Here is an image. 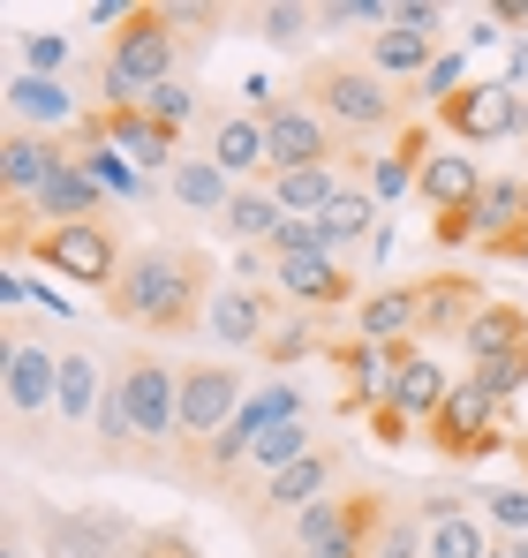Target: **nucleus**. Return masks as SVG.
<instances>
[{"instance_id": "0eeeda50", "label": "nucleus", "mask_w": 528, "mask_h": 558, "mask_svg": "<svg viewBox=\"0 0 528 558\" xmlns=\"http://www.w3.org/2000/svg\"><path fill=\"white\" fill-rule=\"evenodd\" d=\"M439 129L460 144V151H483V144H506L528 129V98L514 76H483V84H460V92L439 106Z\"/></svg>"}, {"instance_id": "58836bf2", "label": "nucleus", "mask_w": 528, "mask_h": 558, "mask_svg": "<svg viewBox=\"0 0 528 558\" xmlns=\"http://www.w3.org/2000/svg\"><path fill=\"white\" fill-rule=\"evenodd\" d=\"M61 69H69V38H61V31H38V38L23 46V76H53V84H61Z\"/></svg>"}, {"instance_id": "f257e3e1", "label": "nucleus", "mask_w": 528, "mask_h": 558, "mask_svg": "<svg viewBox=\"0 0 528 558\" xmlns=\"http://www.w3.org/2000/svg\"><path fill=\"white\" fill-rule=\"evenodd\" d=\"M212 294H219L212 257L196 242H136L106 287V317L152 332V340H181V332H204Z\"/></svg>"}, {"instance_id": "a211bd4d", "label": "nucleus", "mask_w": 528, "mask_h": 558, "mask_svg": "<svg viewBox=\"0 0 528 558\" xmlns=\"http://www.w3.org/2000/svg\"><path fill=\"white\" fill-rule=\"evenodd\" d=\"M272 325H279V294H272V287H242V279H227V287L212 294V310H204V340L250 348V355L264 348Z\"/></svg>"}, {"instance_id": "de8ad7c7", "label": "nucleus", "mask_w": 528, "mask_h": 558, "mask_svg": "<svg viewBox=\"0 0 528 558\" xmlns=\"http://www.w3.org/2000/svg\"><path fill=\"white\" fill-rule=\"evenodd\" d=\"M514 453H521V468H528V438H514Z\"/></svg>"}, {"instance_id": "412c9836", "label": "nucleus", "mask_w": 528, "mask_h": 558, "mask_svg": "<svg viewBox=\"0 0 528 558\" xmlns=\"http://www.w3.org/2000/svg\"><path fill=\"white\" fill-rule=\"evenodd\" d=\"M416 521H423L431 558H491V536H483L476 506L453 498V490H423V498H416Z\"/></svg>"}, {"instance_id": "c85d7f7f", "label": "nucleus", "mask_w": 528, "mask_h": 558, "mask_svg": "<svg viewBox=\"0 0 528 558\" xmlns=\"http://www.w3.org/2000/svg\"><path fill=\"white\" fill-rule=\"evenodd\" d=\"M317 227H325V250H333V257H355V250L377 234V196H370L362 182H348L325 211H317Z\"/></svg>"}, {"instance_id": "ddd939ff", "label": "nucleus", "mask_w": 528, "mask_h": 558, "mask_svg": "<svg viewBox=\"0 0 528 558\" xmlns=\"http://www.w3.org/2000/svg\"><path fill=\"white\" fill-rule=\"evenodd\" d=\"M257 121H264L272 174H302V167H333V159H348V144H340V136L325 129V113L302 106V98H272Z\"/></svg>"}, {"instance_id": "c03bdc74", "label": "nucleus", "mask_w": 528, "mask_h": 558, "mask_svg": "<svg viewBox=\"0 0 528 558\" xmlns=\"http://www.w3.org/2000/svg\"><path fill=\"white\" fill-rule=\"evenodd\" d=\"M370 430H377V438H385V446H400V438H416V423H400V415H393V408H377V415H370Z\"/></svg>"}, {"instance_id": "49530a36", "label": "nucleus", "mask_w": 528, "mask_h": 558, "mask_svg": "<svg viewBox=\"0 0 528 558\" xmlns=\"http://www.w3.org/2000/svg\"><path fill=\"white\" fill-rule=\"evenodd\" d=\"M506 558H528V536H521V544H506Z\"/></svg>"}, {"instance_id": "dca6fc26", "label": "nucleus", "mask_w": 528, "mask_h": 558, "mask_svg": "<svg viewBox=\"0 0 528 558\" xmlns=\"http://www.w3.org/2000/svg\"><path fill=\"white\" fill-rule=\"evenodd\" d=\"M204 159L227 174V182H264L272 174V151H264V121L257 113H235V106H212L204 113Z\"/></svg>"}, {"instance_id": "4be33fe9", "label": "nucleus", "mask_w": 528, "mask_h": 558, "mask_svg": "<svg viewBox=\"0 0 528 558\" xmlns=\"http://www.w3.org/2000/svg\"><path fill=\"white\" fill-rule=\"evenodd\" d=\"M8 129H38V136H76L84 129V113H76V98L61 92L53 76H8Z\"/></svg>"}, {"instance_id": "aec40b11", "label": "nucleus", "mask_w": 528, "mask_h": 558, "mask_svg": "<svg viewBox=\"0 0 528 558\" xmlns=\"http://www.w3.org/2000/svg\"><path fill=\"white\" fill-rule=\"evenodd\" d=\"M69 136H38V129H8L0 136V196L8 204H38V189L61 174Z\"/></svg>"}, {"instance_id": "79ce46f5", "label": "nucleus", "mask_w": 528, "mask_h": 558, "mask_svg": "<svg viewBox=\"0 0 528 558\" xmlns=\"http://www.w3.org/2000/svg\"><path fill=\"white\" fill-rule=\"evenodd\" d=\"M468 377H476L483 392H499V400H514V392L528 385V348H521V355H506V363H483V371H468Z\"/></svg>"}, {"instance_id": "2f4dec72", "label": "nucleus", "mask_w": 528, "mask_h": 558, "mask_svg": "<svg viewBox=\"0 0 528 558\" xmlns=\"http://www.w3.org/2000/svg\"><path fill=\"white\" fill-rule=\"evenodd\" d=\"M325 348H333V340H325V332H317V325H310V317H287V325H272V332H264V371H295V363H310V355H325Z\"/></svg>"}, {"instance_id": "2eb2a0df", "label": "nucleus", "mask_w": 528, "mask_h": 558, "mask_svg": "<svg viewBox=\"0 0 528 558\" xmlns=\"http://www.w3.org/2000/svg\"><path fill=\"white\" fill-rule=\"evenodd\" d=\"M468 242L483 257H528V174H491L468 204Z\"/></svg>"}, {"instance_id": "ea45409f", "label": "nucleus", "mask_w": 528, "mask_h": 558, "mask_svg": "<svg viewBox=\"0 0 528 558\" xmlns=\"http://www.w3.org/2000/svg\"><path fill=\"white\" fill-rule=\"evenodd\" d=\"M483 513H491V521H499V529L521 544V536H528V483H506V490H491V498H483Z\"/></svg>"}, {"instance_id": "1a4fd4ad", "label": "nucleus", "mask_w": 528, "mask_h": 558, "mask_svg": "<svg viewBox=\"0 0 528 558\" xmlns=\"http://www.w3.org/2000/svg\"><path fill=\"white\" fill-rule=\"evenodd\" d=\"M423 438L439 446L445 461H483V453L514 446V430H506V400H499V392H483L476 377H453V392H445L439 423H431Z\"/></svg>"}, {"instance_id": "37998d69", "label": "nucleus", "mask_w": 528, "mask_h": 558, "mask_svg": "<svg viewBox=\"0 0 528 558\" xmlns=\"http://www.w3.org/2000/svg\"><path fill=\"white\" fill-rule=\"evenodd\" d=\"M129 558H196V544L175 536V529H144V536L129 544Z\"/></svg>"}, {"instance_id": "a18cd8bd", "label": "nucleus", "mask_w": 528, "mask_h": 558, "mask_svg": "<svg viewBox=\"0 0 528 558\" xmlns=\"http://www.w3.org/2000/svg\"><path fill=\"white\" fill-rule=\"evenodd\" d=\"M491 15H499V23H528V0H499Z\"/></svg>"}, {"instance_id": "473e14b6", "label": "nucleus", "mask_w": 528, "mask_h": 558, "mask_svg": "<svg viewBox=\"0 0 528 558\" xmlns=\"http://www.w3.org/2000/svg\"><path fill=\"white\" fill-rule=\"evenodd\" d=\"M69 151L84 159V174H91L98 189H113V196H144V174H136L129 159H113L106 144H84V136H69Z\"/></svg>"}, {"instance_id": "5701e85b", "label": "nucleus", "mask_w": 528, "mask_h": 558, "mask_svg": "<svg viewBox=\"0 0 528 558\" xmlns=\"http://www.w3.org/2000/svg\"><path fill=\"white\" fill-rule=\"evenodd\" d=\"M483 182H491V174L476 167V151H460V144H453V151H431V159H423V174H416V196H423L439 219H460V211L483 196Z\"/></svg>"}, {"instance_id": "a19ab883", "label": "nucleus", "mask_w": 528, "mask_h": 558, "mask_svg": "<svg viewBox=\"0 0 528 558\" xmlns=\"http://www.w3.org/2000/svg\"><path fill=\"white\" fill-rule=\"evenodd\" d=\"M460 84H468V69H460V53H453V46H445L439 61H431V76H423V84H416V98H431V106H445V98L460 92Z\"/></svg>"}, {"instance_id": "a878e982", "label": "nucleus", "mask_w": 528, "mask_h": 558, "mask_svg": "<svg viewBox=\"0 0 528 558\" xmlns=\"http://www.w3.org/2000/svg\"><path fill=\"white\" fill-rule=\"evenodd\" d=\"M212 227H219V234H227L235 250H264V242H272V234L287 227V211L272 204V189H264V182H242L235 196H227V211H219Z\"/></svg>"}, {"instance_id": "6e6552de", "label": "nucleus", "mask_w": 528, "mask_h": 558, "mask_svg": "<svg viewBox=\"0 0 528 558\" xmlns=\"http://www.w3.org/2000/svg\"><path fill=\"white\" fill-rule=\"evenodd\" d=\"M439 23L445 8H431V0H400L393 8V23L377 31V38H362V61L385 76V84H400V92H416L423 76H431V61H439Z\"/></svg>"}, {"instance_id": "f704fd0d", "label": "nucleus", "mask_w": 528, "mask_h": 558, "mask_svg": "<svg viewBox=\"0 0 528 558\" xmlns=\"http://www.w3.org/2000/svg\"><path fill=\"white\" fill-rule=\"evenodd\" d=\"M310 23H317V8H302V0H272V8H257V31L272 38V46H295Z\"/></svg>"}, {"instance_id": "e433bc0d", "label": "nucleus", "mask_w": 528, "mask_h": 558, "mask_svg": "<svg viewBox=\"0 0 528 558\" xmlns=\"http://www.w3.org/2000/svg\"><path fill=\"white\" fill-rule=\"evenodd\" d=\"M370 558H431V544H423V521L416 513H393L385 529H377V551Z\"/></svg>"}, {"instance_id": "f8f14e48", "label": "nucleus", "mask_w": 528, "mask_h": 558, "mask_svg": "<svg viewBox=\"0 0 528 558\" xmlns=\"http://www.w3.org/2000/svg\"><path fill=\"white\" fill-rule=\"evenodd\" d=\"M76 136H84V144H106V151H121L136 174H175V167H181V136H175V129H159L144 106H91Z\"/></svg>"}, {"instance_id": "4c0bfd02", "label": "nucleus", "mask_w": 528, "mask_h": 558, "mask_svg": "<svg viewBox=\"0 0 528 558\" xmlns=\"http://www.w3.org/2000/svg\"><path fill=\"white\" fill-rule=\"evenodd\" d=\"M385 521H393V506H385V513H370V521H355L348 536H333V544H317V551H302V558H370Z\"/></svg>"}, {"instance_id": "20e7f679", "label": "nucleus", "mask_w": 528, "mask_h": 558, "mask_svg": "<svg viewBox=\"0 0 528 558\" xmlns=\"http://www.w3.org/2000/svg\"><path fill=\"white\" fill-rule=\"evenodd\" d=\"M113 385L136 430V453H181V363H167L159 348H121L113 355Z\"/></svg>"}, {"instance_id": "4468645a", "label": "nucleus", "mask_w": 528, "mask_h": 558, "mask_svg": "<svg viewBox=\"0 0 528 558\" xmlns=\"http://www.w3.org/2000/svg\"><path fill=\"white\" fill-rule=\"evenodd\" d=\"M340 490V446H317V453H302V461L287 468V475H272L264 490H250L242 506H250V529H272V521H295V513H310L317 498H333Z\"/></svg>"}, {"instance_id": "39448f33", "label": "nucleus", "mask_w": 528, "mask_h": 558, "mask_svg": "<svg viewBox=\"0 0 528 558\" xmlns=\"http://www.w3.org/2000/svg\"><path fill=\"white\" fill-rule=\"evenodd\" d=\"M53 400H61V340L8 317V430H15V446H46L38 423H53Z\"/></svg>"}, {"instance_id": "bb28decb", "label": "nucleus", "mask_w": 528, "mask_h": 558, "mask_svg": "<svg viewBox=\"0 0 528 558\" xmlns=\"http://www.w3.org/2000/svg\"><path fill=\"white\" fill-rule=\"evenodd\" d=\"M98 211H106V189L91 182L84 159L69 151V159H61V174L38 189V219H46V227H76V219H98Z\"/></svg>"}, {"instance_id": "72a5a7b5", "label": "nucleus", "mask_w": 528, "mask_h": 558, "mask_svg": "<svg viewBox=\"0 0 528 558\" xmlns=\"http://www.w3.org/2000/svg\"><path fill=\"white\" fill-rule=\"evenodd\" d=\"M144 113H152V121H159V129H175V136H189V121H204V113H212V106H204V98L189 92V84H159V92L144 98Z\"/></svg>"}, {"instance_id": "f3484780", "label": "nucleus", "mask_w": 528, "mask_h": 558, "mask_svg": "<svg viewBox=\"0 0 528 558\" xmlns=\"http://www.w3.org/2000/svg\"><path fill=\"white\" fill-rule=\"evenodd\" d=\"M355 340L370 348H423V279H393V287H370L355 302Z\"/></svg>"}, {"instance_id": "6ab92c4d", "label": "nucleus", "mask_w": 528, "mask_h": 558, "mask_svg": "<svg viewBox=\"0 0 528 558\" xmlns=\"http://www.w3.org/2000/svg\"><path fill=\"white\" fill-rule=\"evenodd\" d=\"M272 294L295 310H348L355 302V272L340 257L310 250V257H272Z\"/></svg>"}, {"instance_id": "c9c22d12", "label": "nucleus", "mask_w": 528, "mask_h": 558, "mask_svg": "<svg viewBox=\"0 0 528 558\" xmlns=\"http://www.w3.org/2000/svg\"><path fill=\"white\" fill-rule=\"evenodd\" d=\"M317 23H333V31H370V38H377V31L393 23V8H377V0H325Z\"/></svg>"}, {"instance_id": "c756f323", "label": "nucleus", "mask_w": 528, "mask_h": 558, "mask_svg": "<svg viewBox=\"0 0 528 558\" xmlns=\"http://www.w3.org/2000/svg\"><path fill=\"white\" fill-rule=\"evenodd\" d=\"M302 453H317V446H310V423H279V430L264 438L257 453H250V468H242V483H235V498H250V490H264L272 475H287V468L302 461Z\"/></svg>"}, {"instance_id": "393cba45", "label": "nucleus", "mask_w": 528, "mask_h": 558, "mask_svg": "<svg viewBox=\"0 0 528 558\" xmlns=\"http://www.w3.org/2000/svg\"><path fill=\"white\" fill-rule=\"evenodd\" d=\"M460 348H468V371L521 355V348H528V310H521V302H483V310H476V325L460 332Z\"/></svg>"}, {"instance_id": "09e8293b", "label": "nucleus", "mask_w": 528, "mask_h": 558, "mask_svg": "<svg viewBox=\"0 0 528 558\" xmlns=\"http://www.w3.org/2000/svg\"><path fill=\"white\" fill-rule=\"evenodd\" d=\"M491 558H506V551H491Z\"/></svg>"}, {"instance_id": "423d86ee", "label": "nucleus", "mask_w": 528, "mask_h": 558, "mask_svg": "<svg viewBox=\"0 0 528 558\" xmlns=\"http://www.w3.org/2000/svg\"><path fill=\"white\" fill-rule=\"evenodd\" d=\"M113 385V363L98 355L84 325H61V400H53V423H46V453H76L84 430L98 438V400Z\"/></svg>"}, {"instance_id": "9d476101", "label": "nucleus", "mask_w": 528, "mask_h": 558, "mask_svg": "<svg viewBox=\"0 0 528 558\" xmlns=\"http://www.w3.org/2000/svg\"><path fill=\"white\" fill-rule=\"evenodd\" d=\"M31 257L46 265V272H61L69 287H113V272H121V234L106 227V219H76V227H46L38 242H31Z\"/></svg>"}, {"instance_id": "cd10ccee", "label": "nucleus", "mask_w": 528, "mask_h": 558, "mask_svg": "<svg viewBox=\"0 0 528 558\" xmlns=\"http://www.w3.org/2000/svg\"><path fill=\"white\" fill-rule=\"evenodd\" d=\"M476 310H483V287L468 272H431L423 279V332H468L476 325Z\"/></svg>"}, {"instance_id": "f03ea898", "label": "nucleus", "mask_w": 528, "mask_h": 558, "mask_svg": "<svg viewBox=\"0 0 528 558\" xmlns=\"http://www.w3.org/2000/svg\"><path fill=\"white\" fill-rule=\"evenodd\" d=\"M302 106H317L325 113V129L348 144L355 159H362V144H377V136H408L416 129V92H400V84H385L362 53H317L310 69H302Z\"/></svg>"}, {"instance_id": "7ed1b4c3", "label": "nucleus", "mask_w": 528, "mask_h": 558, "mask_svg": "<svg viewBox=\"0 0 528 558\" xmlns=\"http://www.w3.org/2000/svg\"><path fill=\"white\" fill-rule=\"evenodd\" d=\"M181 53H189L181 8L129 0V15L106 31V53H98V106H144L159 84H175Z\"/></svg>"}, {"instance_id": "7c9ffc66", "label": "nucleus", "mask_w": 528, "mask_h": 558, "mask_svg": "<svg viewBox=\"0 0 528 558\" xmlns=\"http://www.w3.org/2000/svg\"><path fill=\"white\" fill-rule=\"evenodd\" d=\"M167 189H175V204L204 211V219H219V211H227V196H235V182H227L204 151H181V167L167 174Z\"/></svg>"}, {"instance_id": "b1692460", "label": "nucleus", "mask_w": 528, "mask_h": 558, "mask_svg": "<svg viewBox=\"0 0 528 558\" xmlns=\"http://www.w3.org/2000/svg\"><path fill=\"white\" fill-rule=\"evenodd\" d=\"M445 392H453V377H445V363L431 355V348H408V363H400V377H393L385 408H393L400 423L431 430V423H439V408H445Z\"/></svg>"}, {"instance_id": "9b49d317", "label": "nucleus", "mask_w": 528, "mask_h": 558, "mask_svg": "<svg viewBox=\"0 0 528 558\" xmlns=\"http://www.w3.org/2000/svg\"><path fill=\"white\" fill-rule=\"evenodd\" d=\"M242 408H250V385H242L235 363H181V453L212 446Z\"/></svg>"}]
</instances>
